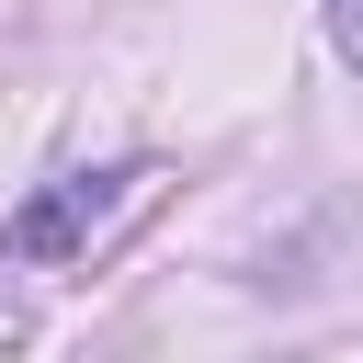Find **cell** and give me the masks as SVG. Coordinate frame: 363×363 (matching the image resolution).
<instances>
[{"instance_id":"cell-1","label":"cell","mask_w":363,"mask_h":363,"mask_svg":"<svg viewBox=\"0 0 363 363\" xmlns=\"http://www.w3.org/2000/svg\"><path fill=\"white\" fill-rule=\"evenodd\" d=\"M136 182H147L136 159H113V170H57V182L0 227V261H79V250L125 216V193H136Z\"/></svg>"},{"instance_id":"cell-2","label":"cell","mask_w":363,"mask_h":363,"mask_svg":"<svg viewBox=\"0 0 363 363\" xmlns=\"http://www.w3.org/2000/svg\"><path fill=\"white\" fill-rule=\"evenodd\" d=\"M329 34H340V57L363 68V0H329Z\"/></svg>"}]
</instances>
